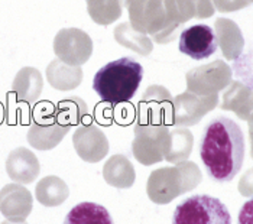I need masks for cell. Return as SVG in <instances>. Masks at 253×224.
<instances>
[{
	"instance_id": "obj_1",
	"label": "cell",
	"mask_w": 253,
	"mask_h": 224,
	"mask_svg": "<svg viewBox=\"0 0 253 224\" xmlns=\"http://www.w3.org/2000/svg\"><path fill=\"white\" fill-rule=\"evenodd\" d=\"M200 158L209 177L215 182H230L245 159V136L229 117H215L203 131Z\"/></svg>"
},
{
	"instance_id": "obj_2",
	"label": "cell",
	"mask_w": 253,
	"mask_h": 224,
	"mask_svg": "<svg viewBox=\"0 0 253 224\" xmlns=\"http://www.w3.org/2000/svg\"><path fill=\"white\" fill-rule=\"evenodd\" d=\"M143 68L133 58H120L98 70L93 90L103 103L122 104L130 101L142 83Z\"/></svg>"
},
{
	"instance_id": "obj_3",
	"label": "cell",
	"mask_w": 253,
	"mask_h": 224,
	"mask_svg": "<svg viewBox=\"0 0 253 224\" xmlns=\"http://www.w3.org/2000/svg\"><path fill=\"white\" fill-rule=\"evenodd\" d=\"M201 182V172L194 162H179L174 168H161L149 175L146 191L151 201L168 204L178 195L194 189Z\"/></svg>"
},
{
	"instance_id": "obj_4",
	"label": "cell",
	"mask_w": 253,
	"mask_h": 224,
	"mask_svg": "<svg viewBox=\"0 0 253 224\" xmlns=\"http://www.w3.org/2000/svg\"><path fill=\"white\" fill-rule=\"evenodd\" d=\"M172 224H232V216L218 198L198 194L175 207Z\"/></svg>"
},
{
	"instance_id": "obj_5",
	"label": "cell",
	"mask_w": 253,
	"mask_h": 224,
	"mask_svg": "<svg viewBox=\"0 0 253 224\" xmlns=\"http://www.w3.org/2000/svg\"><path fill=\"white\" fill-rule=\"evenodd\" d=\"M169 139L167 125H152L139 122L135 126V139L132 142L133 155L142 165H154L164 161V153Z\"/></svg>"
},
{
	"instance_id": "obj_6",
	"label": "cell",
	"mask_w": 253,
	"mask_h": 224,
	"mask_svg": "<svg viewBox=\"0 0 253 224\" xmlns=\"http://www.w3.org/2000/svg\"><path fill=\"white\" fill-rule=\"evenodd\" d=\"M54 52L64 64L80 67L90 59L93 42L81 29H61L54 39Z\"/></svg>"
},
{
	"instance_id": "obj_7",
	"label": "cell",
	"mask_w": 253,
	"mask_h": 224,
	"mask_svg": "<svg viewBox=\"0 0 253 224\" xmlns=\"http://www.w3.org/2000/svg\"><path fill=\"white\" fill-rule=\"evenodd\" d=\"M167 12V28L159 44H167L175 38L176 28L185 23L188 19L209 18L213 15L214 9L210 0H164Z\"/></svg>"
},
{
	"instance_id": "obj_8",
	"label": "cell",
	"mask_w": 253,
	"mask_h": 224,
	"mask_svg": "<svg viewBox=\"0 0 253 224\" xmlns=\"http://www.w3.org/2000/svg\"><path fill=\"white\" fill-rule=\"evenodd\" d=\"M218 42L213 28L209 25H194L181 32L179 37V51L184 55L193 59H206L217 51Z\"/></svg>"
},
{
	"instance_id": "obj_9",
	"label": "cell",
	"mask_w": 253,
	"mask_h": 224,
	"mask_svg": "<svg viewBox=\"0 0 253 224\" xmlns=\"http://www.w3.org/2000/svg\"><path fill=\"white\" fill-rule=\"evenodd\" d=\"M32 194L20 184H7L0 189V213L6 220L20 223L31 214Z\"/></svg>"
},
{
	"instance_id": "obj_10",
	"label": "cell",
	"mask_w": 253,
	"mask_h": 224,
	"mask_svg": "<svg viewBox=\"0 0 253 224\" xmlns=\"http://www.w3.org/2000/svg\"><path fill=\"white\" fill-rule=\"evenodd\" d=\"M73 143L78 156L90 164L101 161L109 152V140L106 134L94 125L78 128L74 132Z\"/></svg>"
},
{
	"instance_id": "obj_11",
	"label": "cell",
	"mask_w": 253,
	"mask_h": 224,
	"mask_svg": "<svg viewBox=\"0 0 253 224\" xmlns=\"http://www.w3.org/2000/svg\"><path fill=\"white\" fill-rule=\"evenodd\" d=\"M139 122L152 125H165L164 119L172 113V100L168 91L161 86H152L143 94L139 104Z\"/></svg>"
},
{
	"instance_id": "obj_12",
	"label": "cell",
	"mask_w": 253,
	"mask_h": 224,
	"mask_svg": "<svg viewBox=\"0 0 253 224\" xmlns=\"http://www.w3.org/2000/svg\"><path fill=\"white\" fill-rule=\"evenodd\" d=\"M70 129V126L59 123L57 114H52L31 126L28 131V142L32 148L38 150L54 149Z\"/></svg>"
},
{
	"instance_id": "obj_13",
	"label": "cell",
	"mask_w": 253,
	"mask_h": 224,
	"mask_svg": "<svg viewBox=\"0 0 253 224\" xmlns=\"http://www.w3.org/2000/svg\"><path fill=\"white\" fill-rule=\"evenodd\" d=\"M6 171L12 181L19 184H31L38 178L41 165L32 150L20 146L9 153L6 159Z\"/></svg>"
},
{
	"instance_id": "obj_14",
	"label": "cell",
	"mask_w": 253,
	"mask_h": 224,
	"mask_svg": "<svg viewBox=\"0 0 253 224\" xmlns=\"http://www.w3.org/2000/svg\"><path fill=\"white\" fill-rule=\"evenodd\" d=\"M217 104V95H213L209 100H200L194 95L185 93L178 95L172 103V113H174V123L191 126L195 125L206 113L211 110Z\"/></svg>"
},
{
	"instance_id": "obj_15",
	"label": "cell",
	"mask_w": 253,
	"mask_h": 224,
	"mask_svg": "<svg viewBox=\"0 0 253 224\" xmlns=\"http://www.w3.org/2000/svg\"><path fill=\"white\" fill-rule=\"evenodd\" d=\"M106 182L116 188H130L135 184V168L130 161L123 155H113L103 168Z\"/></svg>"
},
{
	"instance_id": "obj_16",
	"label": "cell",
	"mask_w": 253,
	"mask_h": 224,
	"mask_svg": "<svg viewBox=\"0 0 253 224\" xmlns=\"http://www.w3.org/2000/svg\"><path fill=\"white\" fill-rule=\"evenodd\" d=\"M62 224H115L107 208L97 203H80L74 206Z\"/></svg>"
},
{
	"instance_id": "obj_17",
	"label": "cell",
	"mask_w": 253,
	"mask_h": 224,
	"mask_svg": "<svg viewBox=\"0 0 253 224\" xmlns=\"http://www.w3.org/2000/svg\"><path fill=\"white\" fill-rule=\"evenodd\" d=\"M43 87L42 75L37 68L25 67L15 77L12 90L16 94L18 100L32 103L38 98Z\"/></svg>"
},
{
	"instance_id": "obj_18",
	"label": "cell",
	"mask_w": 253,
	"mask_h": 224,
	"mask_svg": "<svg viewBox=\"0 0 253 224\" xmlns=\"http://www.w3.org/2000/svg\"><path fill=\"white\" fill-rule=\"evenodd\" d=\"M46 78L57 90H73L81 83L83 71L80 67H71L59 59H54L46 68Z\"/></svg>"
},
{
	"instance_id": "obj_19",
	"label": "cell",
	"mask_w": 253,
	"mask_h": 224,
	"mask_svg": "<svg viewBox=\"0 0 253 224\" xmlns=\"http://www.w3.org/2000/svg\"><path fill=\"white\" fill-rule=\"evenodd\" d=\"M35 195L42 206L57 207L61 206L68 198L70 189L61 178L49 175V177L42 178L37 184Z\"/></svg>"
},
{
	"instance_id": "obj_20",
	"label": "cell",
	"mask_w": 253,
	"mask_h": 224,
	"mask_svg": "<svg viewBox=\"0 0 253 224\" xmlns=\"http://www.w3.org/2000/svg\"><path fill=\"white\" fill-rule=\"evenodd\" d=\"M90 18L97 25L107 26L122 16L125 0H85Z\"/></svg>"
},
{
	"instance_id": "obj_21",
	"label": "cell",
	"mask_w": 253,
	"mask_h": 224,
	"mask_svg": "<svg viewBox=\"0 0 253 224\" xmlns=\"http://www.w3.org/2000/svg\"><path fill=\"white\" fill-rule=\"evenodd\" d=\"M193 148V136L185 129H175L169 132L168 145L164 153V159L168 162H181L185 161Z\"/></svg>"
},
{
	"instance_id": "obj_22",
	"label": "cell",
	"mask_w": 253,
	"mask_h": 224,
	"mask_svg": "<svg viewBox=\"0 0 253 224\" xmlns=\"http://www.w3.org/2000/svg\"><path fill=\"white\" fill-rule=\"evenodd\" d=\"M115 38L122 46H126V48L135 51L140 55H149L151 51H152L151 39L146 35L132 29L130 23L119 25L115 29Z\"/></svg>"
},
{
	"instance_id": "obj_23",
	"label": "cell",
	"mask_w": 253,
	"mask_h": 224,
	"mask_svg": "<svg viewBox=\"0 0 253 224\" xmlns=\"http://www.w3.org/2000/svg\"><path fill=\"white\" fill-rule=\"evenodd\" d=\"M87 112V107L84 101L78 97H71L67 100H62L57 107V119L59 123L73 128L74 125H78L84 114Z\"/></svg>"
},
{
	"instance_id": "obj_24",
	"label": "cell",
	"mask_w": 253,
	"mask_h": 224,
	"mask_svg": "<svg viewBox=\"0 0 253 224\" xmlns=\"http://www.w3.org/2000/svg\"><path fill=\"white\" fill-rule=\"evenodd\" d=\"M242 56L236 58L233 70L239 78H242L243 84L253 91V45Z\"/></svg>"
},
{
	"instance_id": "obj_25",
	"label": "cell",
	"mask_w": 253,
	"mask_h": 224,
	"mask_svg": "<svg viewBox=\"0 0 253 224\" xmlns=\"http://www.w3.org/2000/svg\"><path fill=\"white\" fill-rule=\"evenodd\" d=\"M215 7L220 12H233L248 6V0H214Z\"/></svg>"
},
{
	"instance_id": "obj_26",
	"label": "cell",
	"mask_w": 253,
	"mask_h": 224,
	"mask_svg": "<svg viewBox=\"0 0 253 224\" xmlns=\"http://www.w3.org/2000/svg\"><path fill=\"white\" fill-rule=\"evenodd\" d=\"M237 224H253V198L242 206L237 216Z\"/></svg>"
},
{
	"instance_id": "obj_27",
	"label": "cell",
	"mask_w": 253,
	"mask_h": 224,
	"mask_svg": "<svg viewBox=\"0 0 253 224\" xmlns=\"http://www.w3.org/2000/svg\"><path fill=\"white\" fill-rule=\"evenodd\" d=\"M239 191L242 192V195L245 197H251L253 195V168L249 169L240 179L239 184Z\"/></svg>"
},
{
	"instance_id": "obj_28",
	"label": "cell",
	"mask_w": 253,
	"mask_h": 224,
	"mask_svg": "<svg viewBox=\"0 0 253 224\" xmlns=\"http://www.w3.org/2000/svg\"><path fill=\"white\" fill-rule=\"evenodd\" d=\"M249 132H251V142H252V158H253V119L249 123Z\"/></svg>"
},
{
	"instance_id": "obj_29",
	"label": "cell",
	"mask_w": 253,
	"mask_h": 224,
	"mask_svg": "<svg viewBox=\"0 0 253 224\" xmlns=\"http://www.w3.org/2000/svg\"><path fill=\"white\" fill-rule=\"evenodd\" d=\"M1 224H28V223H26V220H25V222H20V223H13V222H9V220H6V222H3Z\"/></svg>"
}]
</instances>
